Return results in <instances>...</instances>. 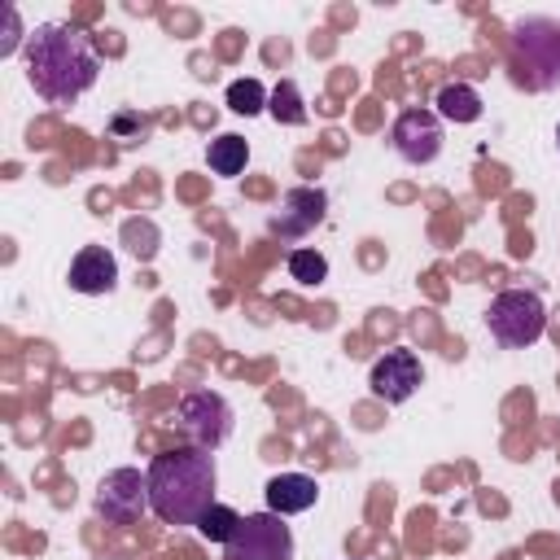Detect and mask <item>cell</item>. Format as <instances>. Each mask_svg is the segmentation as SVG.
I'll return each mask as SVG.
<instances>
[{
  "label": "cell",
  "instance_id": "cell-1",
  "mask_svg": "<svg viewBox=\"0 0 560 560\" xmlns=\"http://www.w3.org/2000/svg\"><path fill=\"white\" fill-rule=\"evenodd\" d=\"M101 74L92 39L70 22H44L26 35V79L39 101L74 105Z\"/></svg>",
  "mask_w": 560,
  "mask_h": 560
},
{
  "label": "cell",
  "instance_id": "cell-2",
  "mask_svg": "<svg viewBox=\"0 0 560 560\" xmlns=\"http://www.w3.org/2000/svg\"><path fill=\"white\" fill-rule=\"evenodd\" d=\"M214 455L201 446H175L149 464V508L166 525H197L214 503Z\"/></svg>",
  "mask_w": 560,
  "mask_h": 560
},
{
  "label": "cell",
  "instance_id": "cell-3",
  "mask_svg": "<svg viewBox=\"0 0 560 560\" xmlns=\"http://www.w3.org/2000/svg\"><path fill=\"white\" fill-rule=\"evenodd\" d=\"M512 57L521 83L547 92L560 88V22L551 18H521L512 22Z\"/></svg>",
  "mask_w": 560,
  "mask_h": 560
},
{
  "label": "cell",
  "instance_id": "cell-4",
  "mask_svg": "<svg viewBox=\"0 0 560 560\" xmlns=\"http://www.w3.org/2000/svg\"><path fill=\"white\" fill-rule=\"evenodd\" d=\"M486 328H490V337H494L499 346L525 350V346H534V341L542 337V328H547V306H542V298L529 293V289H503V293L490 302V311H486Z\"/></svg>",
  "mask_w": 560,
  "mask_h": 560
},
{
  "label": "cell",
  "instance_id": "cell-5",
  "mask_svg": "<svg viewBox=\"0 0 560 560\" xmlns=\"http://www.w3.org/2000/svg\"><path fill=\"white\" fill-rule=\"evenodd\" d=\"M175 424H179V433H184L192 446L214 451V446H223V442L232 438V407H228V398L214 394V389H192V394L179 398Z\"/></svg>",
  "mask_w": 560,
  "mask_h": 560
},
{
  "label": "cell",
  "instance_id": "cell-6",
  "mask_svg": "<svg viewBox=\"0 0 560 560\" xmlns=\"http://www.w3.org/2000/svg\"><path fill=\"white\" fill-rule=\"evenodd\" d=\"M223 551L228 560H293V529L276 512H249L241 516Z\"/></svg>",
  "mask_w": 560,
  "mask_h": 560
},
{
  "label": "cell",
  "instance_id": "cell-7",
  "mask_svg": "<svg viewBox=\"0 0 560 560\" xmlns=\"http://www.w3.org/2000/svg\"><path fill=\"white\" fill-rule=\"evenodd\" d=\"M149 508V472L140 468H114L96 486V516L105 525H136Z\"/></svg>",
  "mask_w": 560,
  "mask_h": 560
},
{
  "label": "cell",
  "instance_id": "cell-8",
  "mask_svg": "<svg viewBox=\"0 0 560 560\" xmlns=\"http://www.w3.org/2000/svg\"><path fill=\"white\" fill-rule=\"evenodd\" d=\"M389 144L402 162L411 166H429L442 153V118L433 109H407L394 118L389 127Z\"/></svg>",
  "mask_w": 560,
  "mask_h": 560
},
{
  "label": "cell",
  "instance_id": "cell-9",
  "mask_svg": "<svg viewBox=\"0 0 560 560\" xmlns=\"http://www.w3.org/2000/svg\"><path fill=\"white\" fill-rule=\"evenodd\" d=\"M420 381H424V368L411 350H385L368 372L372 394L385 398V402H407L420 389Z\"/></svg>",
  "mask_w": 560,
  "mask_h": 560
},
{
  "label": "cell",
  "instance_id": "cell-10",
  "mask_svg": "<svg viewBox=\"0 0 560 560\" xmlns=\"http://www.w3.org/2000/svg\"><path fill=\"white\" fill-rule=\"evenodd\" d=\"M118 284V262L105 245H83L70 262V289L74 293H109Z\"/></svg>",
  "mask_w": 560,
  "mask_h": 560
},
{
  "label": "cell",
  "instance_id": "cell-11",
  "mask_svg": "<svg viewBox=\"0 0 560 560\" xmlns=\"http://www.w3.org/2000/svg\"><path fill=\"white\" fill-rule=\"evenodd\" d=\"M315 499H319V481L306 472H276L267 481V512H276V516L306 512V508H315Z\"/></svg>",
  "mask_w": 560,
  "mask_h": 560
},
{
  "label": "cell",
  "instance_id": "cell-12",
  "mask_svg": "<svg viewBox=\"0 0 560 560\" xmlns=\"http://www.w3.org/2000/svg\"><path fill=\"white\" fill-rule=\"evenodd\" d=\"M319 219H324V192L319 188H289L284 192V210L276 219V232L280 236H302Z\"/></svg>",
  "mask_w": 560,
  "mask_h": 560
},
{
  "label": "cell",
  "instance_id": "cell-13",
  "mask_svg": "<svg viewBox=\"0 0 560 560\" xmlns=\"http://www.w3.org/2000/svg\"><path fill=\"white\" fill-rule=\"evenodd\" d=\"M433 105H438V118H446V122H477L481 118V96L468 83H446Z\"/></svg>",
  "mask_w": 560,
  "mask_h": 560
},
{
  "label": "cell",
  "instance_id": "cell-14",
  "mask_svg": "<svg viewBox=\"0 0 560 560\" xmlns=\"http://www.w3.org/2000/svg\"><path fill=\"white\" fill-rule=\"evenodd\" d=\"M206 162H210V171L214 175H241L245 171V162H249V144H245V136H219V140H210V149H206Z\"/></svg>",
  "mask_w": 560,
  "mask_h": 560
},
{
  "label": "cell",
  "instance_id": "cell-15",
  "mask_svg": "<svg viewBox=\"0 0 560 560\" xmlns=\"http://www.w3.org/2000/svg\"><path fill=\"white\" fill-rule=\"evenodd\" d=\"M267 109H271V118L284 122V127H302V122H306V101H302V92H298L293 79H280V83L271 88Z\"/></svg>",
  "mask_w": 560,
  "mask_h": 560
},
{
  "label": "cell",
  "instance_id": "cell-16",
  "mask_svg": "<svg viewBox=\"0 0 560 560\" xmlns=\"http://www.w3.org/2000/svg\"><path fill=\"white\" fill-rule=\"evenodd\" d=\"M236 525H241V516H236L232 508L210 503V508L201 512V521H197V534H201V538H210V542H228V538L236 534Z\"/></svg>",
  "mask_w": 560,
  "mask_h": 560
},
{
  "label": "cell",
  "instance_id": "cell-17",
  "mask_svg": "<svg viewBox=\"0 0 560 560\" xmlns=\"http://www.w3.org/2000/svg\"><path fill=\"white\" fill-rule=\"evenodd\" d=\"M267 88L258 83V79H236L232 88H228V105H232V114H258V109H267Z\"/></svg>",
  "mask_w": 560,
  "mask_h": 560
},
{
  "label": "cell",
  "instance_id": "cell-18",
  "mask_svg": "<svg viewBox=\"0 0 560 560\" xmlns=\"http://www.w3.org/2000/svg\"><path fill=\"white\" fill-rule=\"evenodd\" d=\"M289 276L302 280V284H319L328 276V258L319 249H293L289 254Z\"/></svg>",
  "mask_w": 560,
  "mask_h": 560
},
{
  "label": "cell",
  "instance_id": "cell-19",
  "mask_svg": "<svg viewBox=\"0 0 560 560\" xmlns=\"http://www.w3.org/2000/svg\"><path fill=\"white\" fill-rule=\"evenodd\" d=\"M4 22H9V35L0 39V57H9V52H18V44H22V35H18L22 26H18V13H13V9H4Z\"/></svg>",
  "mask_w": 560,
  "mask_h": 560
},
{
  "label": "cell",
  "instance_id": "cell-20",
  "mask_svg": "<svg viewBox=\"0 0 560 560\" xmlns=\"http://www.w3.org/2000/svg\"><path fill=\"white\" fill-rule=\"evenodd\" d=\"M556 144H560V127H556Z\"/></svg>",
  "mask_w": 560,
  "mask_h": 560
}]
</instances>
